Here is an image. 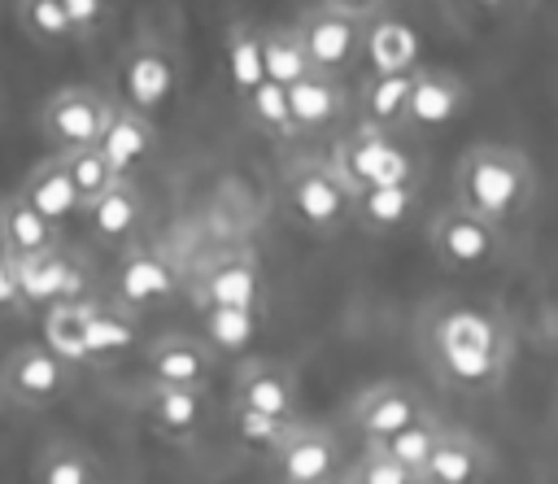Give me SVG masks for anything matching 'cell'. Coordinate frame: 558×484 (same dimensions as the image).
Instances as JSON below:
<instances>
[{
  "mask_svg": "<svg viewBox=\"0 0 558 484\" xmlns=\"http://www.w3.org/2000/svg\"><path fill=\"white\" fill-rule=\"evenodd\" d=\"M423 349L445 388L484 397L506 379L514 340L497 314H488L480 305H449L427 318Z\"/></svg>",
  "mask_w": 558,
  "mask_h": 484,
  "instance_id": "1",
  "label": "cell"
},
{
  "mask_svg": "<svg viewBox=\"0 0 558 484\" xmlns=\"http://www.w3.org/2000/svg\"><path fill=\"white\" fill-rule=\"evenodd\" d=\"M536 196L532 161L510 144H471L453 170V201L497 227L514 222Z\"/></svg>",
  "mask_w": 558,
  "mask_h": 484,
  "instance_id": "2",
  "label": "cell"
},
{
  "mask_svg": "<svg viewBox=\"0 0 558 484\" xmlns=\"http://www.w3.org/2000/svg\"><path fill=\"white\" fill-rule=\"evenodd\" d=\"M283 209L310 235H336L353 222V187L327 157H305L283 174Z\"/></svg>",
  "mask_w": 558,
  "mask_h": 484,
  "instance_id": "3",
  "label": "cell"
},
{
  "mask_svg": "<svg viewBox=\"0 0 558 484\" xmlns=\"http://www.w3.org/2000/svg\"><path fill=\"white\" fill-rule=\"evenodd\" d=\"M336 174L362 192V187H384V183H418V161L405 144H397L392 131H379V126H353L349 135L336 140L331 157Z\"/></svg>",
  "mask_w": 558,
  "mask_h": 484,
  "instance_id": "4",
  "label": "cell"
},
{
  "mask_svg": "<svg viewBox=\"0 0 558 484\" xmlns=\"http://www.w3.org/2000/svg\"><path fill=\"white\" fill-rule=\"evenodd\" d=\"M427 244L436 253V262L445 270H458V275H475V270H488L501 262L506 253V240H501V227L462 209L458 201L449 209H440L432 222H427Z\"/></svg>",
  "mask_w": 558,
  "mask_h": 484,
  "instance_id": "5",
  "label": "cell"
},
{
  "mask_svg": "<svg viewBox=\"0 0 558 484\" xmlns=\"http://www.w3.org/2000/svg\"><path fill=\"white\" fill-rule=\"evenodd\" d=\"M74 384V366L48 344H17L0 362V397L17 410H48Z\"/></svg>",
  "mask_w": 558,
  "mask_h": 484,
  "instance_id": "6",
  "label": "cell"
},
{
  "mask_svg": "<svg viewBox=\"0 0 558 484\" xmlns=\"http://www.w3.org/2000/svg\"><path fill=\"white\" fill-rule=\"evenodd\" d=\"M270 471L275 484H336L344 475V449L331 427L292 419L270 449Z\"/></svg>",
  "mask_w": 558,
  "mask_h": 484,
  "instance_id": "7",
  "label": "cell"
},
{
  "mask_svg": "<svg viewBox=\"0 0 558 484\" xmlns=\"http://www.w3.org/2000/svg\"><path fill=\"white\" fill-rule=\"evenodd\" d=\"M113 87H118V100L122 105H131L144 118H157L179 96V65H174V57H170L166 44L140 39V44H131L118 57Z\"/></svg>",
  "mask_w": 558,
  "mask_h": 484,
  "instance_id": "8",
  "label": "cell"
},
{
  "mask_svg": "<svg viewBox=\"0 0 558 484\" xmlns=\"http://www.w3.org/2000/svg\"><path fill=\"white\" fill-rule=\"evenodd\" d=\"M296 35L305 44V57L318 74H331V78H344L357 61H362V35H366V22L353 17V13H340L331 4H318V9H305L296 17Z\"/></svg>",
  "mask_w": 558,
  "mask_h": 484,
  "instance_id": "9",
  "label": "cell"
},
{
  "mask_svg": "<svg viewBox=\"0 0 558 484\" xmlns=\"http://www.w3.org/2000/svg\"><path fill=\"white\" fill-rule=\"evenodd\" d=\"M179 297V270L157 249H126L109 275V301L126 314H153L166 310Z\"/></svg>",
  "mask_w": 558,
  "mask_h": 484,
  "instance_id": "10",
  "label": "cell"
},
{
  "mask_svg": "<svg viewBox=\"0 0 558 484\" xmlns=\"http://www.w3.org/2000/svg\"><path fill=\"white\" fill-rule=\"evenodd\" d=\"M109 118V100L92 87H61L44 100L39 109V131L48 135V144L57 153L70 148H87L100 140V126Z\"/></svg>",
  "mask_w": 558,
  "mask_h": 484,
  "instance_id": "11",
  "label": "cell"
},
{
  "mask_svg": "<svg viewBox=\"0 0 558 484\" xmlns=\"http://www.w3.org/2000/svg\"><path fill=\"white\" fill-rule=\"evenodd\" d=\"M231 406H248L275 419H301V384L296 371L279 358H240L231 379Z\"/></svg>",
  "mask_w": 558,
  "mask_h": 484,
  "instance_id": "12",
  "label": "cell"
},
{
  "mask_svg": "<svg viewBox=\"0 0 558 484\" xmlns=\"http://www.w3.org/2000/svg\"><path fill=\"white\" fill-rule=\"evenodd\" d=\"M144 423L170 440V445H192L205 432L209 419V397L205 388H174V384H144L135 397Z\"/></svg>",
  "mask_w": 558,
  "mask_h": 484,
  "instance_id": "13",
  "label": "cell"
},
{
  "mask_svg": "<svg viewBox=\"0 0 558 484\" xmlns=\"http://www.w3.org/2000/svg\"><path fill=\"white\" fill-rule=\"evenodd\" d=\"M423 414H427V401H423V392H418L414 384H405V379H379V384L362 388L357 401H353V410H349L353 432L362 436V445H366V440H384V436L401 432L405 423H414V419H423Z\"/></svg>",
  "mask_w": 558,
  "mask_h": 484,
  "instance_id": "14",
  "label": "cell"
},
{
  "mask_svg": "<svg viewBox=\"0 0 558 484\" xmlns=\"http://www.w3.org/2000/svg\"><path fill=\"white\" fill-rule=\"evenodd\" d=\"M22 270V297H26V310H48L57 301H83L92 297V270L65 253L61 244L31 257V262H17Z\"/></svg>",
  "mask_w": 558,
  "mask_h": 484,
  "instance_id": "15",
  "label": "cell"
},
{
  "mask_svg": "<svg viewBox=\"0 0 558 484\" xmlns=\"http://www.w3.org/2000/svg\"><path fill=\"white\" fill-rule=\"evenodd\" d=\"M214 349L201 336H157L144 349V384H174V388H209L214 379Z\"/></svg>",
  "mask_w": 558,
  "mask_h": 484,
  "instance_id": "16",
  "label": "cell"
},
{
  "mask_svg": "<svg viewBox=\"0 0 558 484\" xmlns=\"http://www.w3.org/2000/svg\"><path fill=\"white\" fill-rule=\"evenodd\" d=\"M471 105V87L453 74V70H436V65H414L410 74V109H405V126L418 131H436L449 126L466 113Z\"/></svg>",
  "mask_w": 558,
  "mask_h": 484,
  "instance_id": "17",
  "label": "cell"
},
{
  "mask_svg": "<svg viewBox=\"0 0 558 484\" xmlns=\"http://www.w3.org/2000/svg\"><path fill=\"white\" fill-rule=\"evenodd\" d=\"M493 449L466 427H440L432 458L418 471V484H488Z\"/></svg>",
  "mask_w": 558,
  "mask_h": 484,
  "instance_id": "18",
  "label": "cell"
},
{
  "mask_svg": "<svg viewBox=\"0 0 558 484\" xmlns=\"http://www.w3.org/2000/svg\"><path fill=\"white\" fill-rule=\"evenodd\" d=\"M96 148L113 161V170H118V174L135 179V170H140V166H148V161H153V153H157V126H153V118L135 113L131 105L109 100V118H105V126H100Z\"/></svg>",
  "mask_w": 558,
  "mask_h": 484,
  "instance_id": "19",
  "label": "cell"
},
{
  "mask_svg": "<svg viewBox=\"0 0 558 484\" xmlns=\"http://www.w3.org/2000/svg\"><path fill=\"white\" fill-rule=\"evenodd\" d=\"M262 297H266L262 266L244 249L214 257L201 275V305H257L262 310Z\"/></svg>",
  "mask_w": 558,
  "mask_h": 484,
  "instance_id": "20",
  "label": "cell"
},
{
  "mask_svg": "<svg viewBox=\"0 0 558 484\" xmlns=\"http://www.w3.org/2000/svg\"><path fill=\"white\" fill-rule=\"evenodd\" d=\"M288 113L292 135H323L344 118V87L331 74H305L288 87Z\"/></svg>",
  "mask_w": 558,
  "mask_h": 484,
  "instance_id": "21",
  "label": "cell"
},
{
  "mask_svg": "<svg viewBox=\"0 0 558 484\" xmlns=\"http://www.w3.org/2000/svg\"><path fill=\"white\" fill-rule=\"evenodd\" d=\"M423 205L418 183H384V187H362L353 192V227L371 235H392L414 222Z\"/></svg>",
  "mask_w": 558,
  "mask_h": 484,
  "instance_id": "22",
  "label": "cell"
},
{
  "mask_svg": "<svg viewBox=\"0 0 558 484\" xmlns=\"http://www.w3.org/2000/svg\"><path fill=\"white\" fill-rule=\"evenodd\" d=\"M57 244H61V227L48 222L31 201H22L17 192L9 201H0V249L13 262H31Z\"/></svg>",
  "mask_w": 558,
  "mask_h": 484,
  "instance_id": "23",
  "label": "cell"
},
{
  "mask_svg": "<svg viewBox=\"0 0 558 484\" xmlns=\"http://www.w3.org/2000/svg\"><path fill=\"white\" fill-rule=\"evenodd\" d=\"M362 57H366L371 74H405V70L418 65V35H414L410 22L375 13V17H366Z\"/></svg>",
  "mask_w": 558,
  "mask_h": 484,
  "instance_id": "24",
  "label": "cell"
},
{
  "mask_svg": "<svg viewBox=\"0 0 558 484\" xmlns=\"http://www.w3.org/2000/svg\"><path fill=\"white\" fill-rule=\"evenodd\" d=\"M83 214H87L92 235H96L100 244H113V249L131 244V235H135L140 222H144V196H140V183H135V179H118V183H113L105 196H96Z\"/></svg>",
  "mask_w": 558,
  "mask_h": 484,
  "instance_id": "25",
  "label": "cell"
},
{
  "mask_svg": "<svg viewBox=\"0 0 558 484\" xmlns=\"http://www.w3.org/2000/svg\"><path fill=\"white\" fill-rule=\"evenodd\" d=\"M140 349V327L135 314H126L113 301H92V318H87V353L83 366H113L126 353Z\"/></svg>",
  "mask_w": 558,
  "mask_h": 484,
  "instance_id": "26",
  "label": "cell"
},
{
  "mask_svg": "<svg viewBox=\"0 0 558 484\" xmlns=\"http://www.w3.org/2000/svg\"><path fill=\"white\" fill-rule=\"evenodd\" d=\"M257 331V305H201V340L214 349V358H248Z\"/></svg>",
  "mask_w": 558,
  "mask_h": 484,
  "instance_id": "27",
  "label": "cell"
},
{
  "mask_svg": "<svg viewBox=\"0 0 558 484\" xmlns=\"http://www.w3.org/2000/svg\"><path fill=\"white\" fill-rule=\"evenodd\" d=\"M17 196L22 201H31L48 222H70L78 209H83V201H78V192H74V183H70V174H65V161H61V153L57 157H48V161H39L26 179H22V187H17Z\"/></svg>",
  "mask_w": 558,
  "mask_h": 484,
  "instance_id": "28",
  "label": "cell"
},
{
  "mask_svg": "<svg viewBox=\"0 0 558 484\" xmlns=\"http://www.w3.org/2000/svg\"><path fill=\"white\" fill-rule=\"evenodd\" d=\"M222 61H227V83L235 92V100L253 96L266 83V57H262V31L253 22H231L227 26V44H222Z\"/></svg>",
  "mask_w": 558,
  "mask_h": 484,
  "instance_id": "29",
  "label": "cell"
},
{
  "mask_svg": "<svg viewBox=\"0 0 558 484\" xmlns=\"http://www.w3.org/2000/svg\"><path fill=\"white\" fill-rule=\"evenodd\" d=\"M410 74H371L362 83V96H357V113L366 126H379V131H401L405 126V109H410Z\"/></svg>",
  "mask_w": 558,
  "mask_h": 484,
  "instance_id": "30",
  "label": "cell"
},
{
  "mask_svg": "<svg viewBox=\"0 0 558 484\" xmlns=\"http://www.w3.org/2000/svg\"><path fill=\"white\" fill-rule=\"evenodd\" d=\"M35 484H105L100 462L78 440H48L35 453Z\"/></svg>",
  "mask_w": 558,
  "mask_h": 484,
  "instance_id": "31",
  "label": "cell"
},
{
  "mask_svg": "<svg viewBox=\"0 0 558 484\" xmlns=\"http://www.w3.org/2000/svg\"><path fill=\"white\" fill-rule=\"evenodd\" d=\"M92 301H96V297H83V301H57V305L44 310V344H48L52 353H61L70 366H83Z\"/></svg>",
  "mask_w": 558,
  "mask_h": 484,
  "instance_id": "32",
  "label": "cell"
},
{
  "mask_svg": "<svg viewBox=\"0 0 558 484\" xmlns=\"http://www.w3.org/2000/svg\"><path fill=\"white\" fill-rule=\"evenodd\" d=\"M440 419L427 410L423 419H414V423H405L401 432H392V436H384V440H366L371 449H379L384 458H392L397 467H405V471H423V462L432 458V449H436V436H440Z\"/></svg>",
  "mask_w": 558,
  "mask_h": 484,
  "instance_id": "33",
  "label": "cell"
},
{
  "mask_svg": "<svg viewBox=\"0 0 558 484\" xmlns=\"http://www.w3.org/2000/svg\"><path fill=\"white\" fill-rule=\"evenodd\" d=\"M262 57H266V78H275L279 87H292L296 78L314 74L296 26H266L262 31Z\"/></svg>",
  "mask_w": 558,
  "mask_h": 484,
  "instance_id": "34",
  "label": "cell"
},
{
  "mask_svg": "<svg viewBox=\"0 0 558 484\" xmlns=\"http://www.w3.org/2000/svg\"><path fill=\"white\" fill-rule=\"evenodd\" d=\"M61 161H65V174H70V183H74L83 209H87L96 196H105L118 179H126V174L113 170V161H109L96 144H87V148H70V153H61Z\"/></svg>",
  "mask_w": 558,
  "mask_h": 484,
  "instance_id": "35",
  "label": "cell"
},
{
  "mask_svg": "<svg viewBox=\"0 0 558 484\" xmlns=\"http://www.w3.org/2000/svg\"><path fill=\"white\" fill-rule=\"evenodd\" d=\"M240 109H244V122L253 131H262L270 140H296L292 135V113H288V87H279L275 78H266L253 96H244Z\"/></svg>",
  "mask_w": 558,
  "mask_h": 484,
  "instance_id": "36",
  "label": "cell"
},
{
  "mask_svg": "<svg viewBox=\"0 0 558 484\" xmlns=\"http://www.w3.org/2000/svg\"><path fill=\"white\" fill-rule=\"evenodd\" d=\"M17 26L39 48H61V44L74 39L65 0H17Z\"/></svg>",
  "mask_w": 558,
  "mask_h": 484,
  "instance_id": "37",
  "label": "cell"
},
{
  "mask_svg": "<svg viewBox=\"0 0 558 484\" xmlns=\"http://www.w3.org/2000/svg\"><path fill=\"white\" fill-rule=\"evenodd\" d=\"M231 419H235V440L253 453H266V458L279 445V436L288 432V419H275V414H262L248 406H231Z\"/></svg>",
  "mask_w": 558,
  "mask_h": 484,
  "instance_id": "38",
  "label": "cell"
},
{
  "mask_svg": "<svg viewBox=\"0 0 558 484\" xmlns=\"http://www.w3.org/2000/svg\"><path fill=\"white\" fill-rule=\"evenodd\" d=\"M340 484H418V475H414V471H405V467H397V462H392V458H384L379 449L362 445L357 462H344Z\"/></svg>",
  "mask_w": 558,
  "mask_h": 484,
  "instance_id": "39",
  "label": "cell"
},
{
  "mask_svg": "<svg viewBox=\"0 0 558 484\" xmlns=\"http://www.w3.org/2000/svg\"><path fill=\"white\" fill-rule=\"evenodd\" d=\"M65 13H70V26H74V39H92L109 13H113V0H65Z\"/></svg>",
  "mask_w": 558,
  "mask_h": 484,
  "instance_id": "40",
  "label": "cell"
},
{
  "mask_svg": "<svg viewBox=\"0 0 558 484\" xmlns=\"http://www.w3.org/2000/svg\"><path fill=\"white\" fill-rule=\"evenodd\" d=\"M26 314V297H22V270L17 262L0 249V318H17Z\"/></svg>",
  "mask_w": 558,
  "mask_h": 484,
  "instance_id": "41",
  "label": "cell"
},
{
  "mask_svg": "<svg viewBox=\"0 0 558 484\" xmlns=\"http://www.w3.org/2000/svg\"><path fill=\"white\" fill-rule=\"evenodd\" d=\"M323 4H331V9H340V13H353V17H375V13H384V4L388 0H323Z\"/></svg>",
  "mask_w": 558,
  "mask_h": 484,
  "instance_id": "42",
  "label": "cell"
},
{
  "mask_svg": "<svg viewBox=\"0 0 558 484\" xmlns=\"http://www.w3.org/2000/svg\"><path fill=\"white\" fill-rule=\"evenodd\" d=\"M336 484H340V480H336Z\"/></svg>",
  "mask_w": 558,
  "mask_h": 484,
  "instance_id": "43",
  "label": "cell"
},
{
  "mask_svg": "<svg viewBox=\"0 0 558 484\" xmlns=\"http://www.w3.org/2000/svg\"><path fill=\"white\" fill-rule=\"evenodd\" d=\"M0 401H4V397H0Z\"/></svg>",
  "mask_w": 558,
  "mask_h": 484,
  "instance_id": "44",
  "label": "cell"
}]
</instances>
